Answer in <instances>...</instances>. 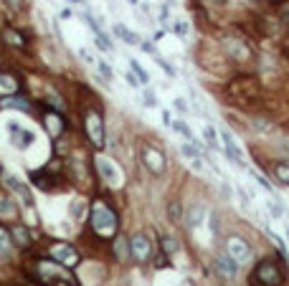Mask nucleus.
Listing matches in <instances>:
<instances>
[{"mask_svg":"<svg viewBox=\"0 0 289 286\" xmlns=\"http://www.w3.org/2000/svg\"><path fill=\"white\" fill-rule=\"evenodd\" d=\"M3 36H5V41H8V43H13V46H18V48H23V46H26V43H23V36H20V33H15L13 28H5V33H3Z\"/></svg>","mask_w":289,"mask_h":286,"instance_id":"nucleus-27","label":"nucleus"},{"mask_svg":"<svg viewBox=\"0 0 289 286\" xmlns=\"http://www.w3.org/2000/svg\"><path fill=\"white\" fill-rule=\"evenodd\" d=\"M206 3H213V5H226V0H206Z\"/></svg>","mask_w":289,"mask_h":286,"instance_id":"nucleus-43","label":"nucleus"},{"mask_svg":"<svg viewBox=\"0 0 289 286\" xmlns=\"http://www.w3.org/2000/svg\"><path fill=\"white\" fill-rule=\"evenodd\" d=\"M130 253H132V258L140 261V264H147V261L152 258V243H150V238H147L144 233H135V236L130 238Z\"/></svg>","mask_w":289,"mask_h":286,"instance_id":"nucleus-8","label":"nucleus"},{"mask_svg":"<svg viewBox=\"0 0 289 286\" xmlns=\"http://www.w3.org/2000/svg\"><path fill=\"white\" fill-rule=\"evenodd\" d=\"M28 276L38 286H79L76 276H71L69 269L64 264H59L56 258H36V261H31Z\"/></svg>","mask_w":289,"mask_h":286,"instance_id":"nucleus-1","label":"nucleus"},{"mask_svg":"<svg viewBox=\"0 0 289 286\" xmlns=\"http://www.w3.org/2000/svg\"><path fill=\"white\" fill-rule=\"evenodd\" d=\"M251 127H254V129H259V132H272V129H274L272 124H267V119H254V122H251Z\"/></svg>","mask_w":289,"mask_h":286,"instance_id":"nucleus-35","label":"nucleus"},{"mask_svg":"<svg viewBox=\"0 0 289 286\" xmlns=\"http://www.w3.org/2000/svg\"><path fill=\"white\" fill-rule=\"evenodd\" d=\"M69 3H76V5H84L86 0H69Z\"/></svg>","mask_w":289,"mask_h":286,"instance_id":"nucleus-44","label":"nucleus"},{"mask_svg":"<svg viewBox=\"0 0 289 286\" xmlns=\"http://www.w3.org/2000/svg\"><path fill=\"white\" fill-rule=\"evenodd\" d=\"M0 89L3 91H18V79L10 73H0Z\"/></svg>","mask_w":289,"mask_h":286,"instance_id":"nucleus-24","label":"nucleus"},{"mask_svg":"<svg viewBox=\"0 0 289 286\" xmlns=\"http://www.w3.org/2000/svg\"><path fill=\"white\" fill-rule=\"evenodd\" d=\"M274 177H277L279 183L289 185V162H277V165H274Z\"/></svg>","mask_w":289,"mask_h":286,"instance_id":"nucleus-23","label":"nucleus"},{"mask_svg":"<svg viewBox=\"0 0 289 286\" xmlns=\"http://www.w3.org/2000/svg\"><path fill=\"white\" fill-rule=\"evenodd\" d=\"M49 256H51V258H56L59 264H64L66 269L79 266V261H81L79 251H76L74 246H69V243H54V246L49 248Z\"/></svg>","mask_w":289,"mask_h":286,"instance_id":"nucleus-6","label":"nucleus"},{"mask_svg":"<svg viewBox=\"0 0 289 286\" xmlns=\"http://www.w3.org/2000/svg\"><path fill=\"white\" fill-rule=\"evenodd\" d=\"M130 69H132V73H135V76L140 79V84H147V81H150V76H147V71H144V69L140 66V64H137V61H135V59L130 61Z\"/></svg>","mask_w":289,"mask_h":286,"instance_id":"nucleus-31","label":"nucleus"},{"mask_svg":"<svg viewBox=\"0 0 289 286\" xmlns=\"http://www.w3.org/2000/svg\"><path fill=\"white\" fill-rule=\"evenodd\" d=\"M31 180H33V185L36 188H41V190H46V193H51V190H56L59 185L56 183H61V177H59V170L54 172V165H49V167H43V170H31Z\"/></svg>","mask_w":289,"mask_h":286,"instance_id":"nucleus-7","label":"nucleus"},{"mask_svg":"<svg viewBox=\"0 0 289 286\" xmlns=\"http://www.w3.org/2000/svg\"><path fill=\"white\" fill-rule=\"evenodd\" d=\"M127 248H130V238L119 236V238H117V243H114V251H117V258H119V261H125V258H127Z\"/></svg>","mask_w":289,"mask_h":286,"instance_id":"nucleus-26","label":"nucleus"},{"mask_svg":"<svg viewBox=\"0 0 289 286\" xmlns=\"http://www.w3.org/2000/svg\"><path fill=\"white\" fill-rule=\"evenodd\" d=\"M284 284V269L272 261V258H264L254 271H251V286H282Z\"/></svg>","mask_w":289,"mask_h":286,"instance_id":"nucleus-2","label":"nucleus"},{"mask_svg":"<svg viewBox=\"0 0 289 286\" xmlns=\"http://www.w3.org/2000/svg\"><path fill=\"white\" fill-rule=\"evenodd\" d=\"M94 66L102 71V76H104V79H112V76H114V71H112V69H109V66L102 61V59H97V64H94Z\"/></svg>","mask_w":289,"mask_h":286,"instance_id":"nucleus-36","label":"nucleus"},{"mask_svg":"<svg viewBox=\"0 0 289 286\" xmlns=\"http://www.w3.org/2000/svg\"><path fill=\"white\" fill-rule=\"evenodd\" d=\"M43 124H46V132H49L51 137H59L61 129H64V119H61L59 114H46V117H43Z\"/></svg>","mask_w":289,"mask_h":286,"instance_id":"nucleus-21","label":"nucleus"},{"mask_svg":"<svg viewBox=\"0 0 289 286\" xmlns=\"http://www.w3.org/2000/svg\"><path fill=\"white\" fill-rule=\"evenodd\" d=\"M223 46H226L228 56H231V59H236V61H249V59H251V51H249L246 41H241V38L228 36V38H223Z\"/></svg>","mask_w":289,"mask_h":286,"instance_id":"nucleus-14","label":"nucleus"},{"mask_svg":"<svg viewBox=\"0 0 289 286\" xmlns=\"http://www.w3.org/2000/svg\"><path fill=\"white\" fill-rule=\"evenodd\" d=\"M0 107H5V109H20V112H28L31 109V104L23 96H8V99L0 101Z\"/></svg>","mask_w":289,"mask_h":286,"instance_id":"nucleus-22","label":"nucleus"},{"mask_svg":"<svg viewBox=\"0 0 289 286\" xmlns=\"http://www.w3.org/2000/svg\"><path fill=\"white\" fill-rule=\"evenodd\" d=\"M221 140H223V149H226V154L231 157V162L238 165V167H246V154H244V149L238 147V142L233 140V135H231V132H221Z\"/></svg>","mask_w":289,"mask_h":286,"instance_id":"nucleus-12","label":"nucleus"},{"mask_svg":"<svg viewBox=\"0 0 289 286\" xmlns=\"http://www.w3.org/2000/svg\"><path fill=\"white\" fill-rule=\"evenodd\" d=\"M5 8H10L13 13H18L23 8V0H5Z\"/></svg>","mask_w":289,"mask_h":286,"instance_id":"nucleus-38","label":"nucleus"},{"mask_svg":"<svg viewBox=\"0 0 289 286\" xmlns=\"http://www.w3.org/2000/svg\"><path fill=\"white\" fill-rule=\"evenodd\" d=\"M170 28H173V33H178V36H183V38H185V36H188V31H190V25H188L185 20H173V23H170Z\"/></svg>","mask_w":289,"mask_h":286,"instance_id":"nucleus-32","label":"nucleus"},{"mask_svg":"<svg viewBox=\"0 0 289 286\" xmlns=\"http://www.w3.org/2000/svg\"><path fill=\"white\" fill-rule=\"evenodd\" d=\"M10 241H13L18 248H28V246L33 243V241H31V230H28L26 225H20V223L10 228Z\"/></svg>","mask_w":289,"mask_h":286,"instance_id":"nucleus-17","label":"nucleus"},{"mask_svg":"<svg viewBox=\"0 0 289 286\" xmlns=\"http://www.w3.org/2000/svg\"><path fill=\"white\" fill-rule=\"evenodd\" d=\"M162 251H165V256H175L178 251H180V246H178V241L175 238H162Z\"/></svg>","mask_w":289,"mask_h":286,"instance_id":"nucleus-28","label":"nucleus"},{"mask_svg":"<svg viewBox=\"0 0 289 286\" xmlns=\"http://www.w3.org/2000/svg\"><path fill=\"white\" fill-rule=\"evenodd\" d=\"M213 269H216V274L221 279L231 281V279H236V274H238V261H233L228 253H223V256H216Z\"/></svg>","mask_w":289,"mask_h":286,"instance_id":"nucleus-13","label":"nucleus"},{"mask_svg":"<svg viewBox=\"0 0 289 286\" xmlns=\"http://www.w3.org/2000/svg\"><path fill=\"white\" fill-rule=\"evenodd\" d=\"M8 132H10V142L18 149H26V147H31L36 142V135L31 129H23L20 124H8Z\"/></svg>","mask_w":289,"mask_h":286,"instance_id":"nucleus-15","label":"nucleus"},{"mask_svg":"<svg viewBox=\"0 0 289 286\" xmlns=\"http://www.w3.org/2000/svg\"><path fill=\"white\" fill-rule=\"evenodd\" d=\"M97 170H99V175L104 177V183H107V185L117 188V185L122 183V172H119V167H117L112 160H107V157H99V160H97Z\"/></svg>","mask_w":289,"mask_h":286,"instance_id":"nucleus-10","label":"nucleus"},{"mask_svg":"<svg viewBox=\"0 0 289 286\" xmlns=\"http://www.w3.org/2000/svg\"><path fill=\"white\" fill-rule=\"evenodd\" d=\"M254 180H256V183H259V185H261L264 190H272V185H269V183H267V180H264L261 175H256V172H254Z\"/></svg>","mask_w":289,"mask_h":286,"instance_id":"nucleus-39","label":"nucleus"},{"mask_svg":"<svg viewBox=\"0 0 289 286\" xmlns=\"http://www.w3.org/2000/svg\"><path fill=\"white\" fill-rule=\"evenodd\" d=\"M203 218H206V208H203L201 203H196V205L188 208L185 223H188V228H201V225H203Z\"/></svg>","mask_w":289,"mask_h":286,"instance_id":"nucleus-18","label":"nucleus"},{"mask_svg":"<svg viewBox=\"0 0 289 286\" xmlns=\"http://www.w3.org/2000/svg\"><path fill=\"white\" fill-rule=\"evenodd\" d=\"M130 3H132V5H137V3H140V0H130Z\"/></svg>","mask_w":289,"mask_h":286,"instance_id":"nucleus-46","label":"nucleus"},{"mask_svg":"<svg viewBox=\"0 0 289 286\" xmlns=\"http://www.w3.org/2000/svg\"><path fill=\"white\" fill-rule=\"evenodd\" d=\"M287 233H289V230H287Z\"/></svg>","mask_w":289,"mask_h":286,"instance_id":"nucleus-48","label":"nucleus"},{"mask_svg":"<svg viewBox=\"0 0 289 286\" xmlns=\"http://www.w3.org/2000/svg\"><path fill=\"white\" fill-rule=\"evenodd\" d=\"M142 162H144V167H147L152 175H162L165 167H167L165 154H162L157 147H150V144H144L142 147Z\"/></svg>","mask_w":289,"mask_h":286,"instance_id":"nucleus-9","label":"nucleus"},{"mask_svg":"<svg viewBox=\"0 0 289 286\" xmlns=\"http://www.w3.org/2000/svg\"><path fill=\"white\" fill-rule=\"evenodd\" d=\"M183 286H196V284H193V281H185V284H183Z\"/></svg>","mask_w":289,"mask_h":286,"instance_id":"nucleus-45","label":"nucleus"},{"mask_svg":"<svg viewBox=\"0 0 289 286\" xmlns=\"http://www.w3.org/2000/svg\"><path fill=\"white\" fill-rule=\"evenodd\" d=\"M170 124H173V127H175V129H178V132H180V135H183V137L188 140V142H193V144L198 142V140L193 137V132H190V127H188V124H185L183 119H175V122H170Z\"/></svg>","mask_w":289,"mask_h":286,"instance_id":"nucleus-25","label":"nucleus"},{"mask_svg":"<svg viewBox=\"0 0 289 286\" xmlns=\"http://www.w3.org/2000/svg\"><path fill=\"white\" fill-rule=\"evenodd\" d=\"M144 104H147V107H157V94L144 91Z\"/></svg>","mask_w":289,"mask_h":286,"instance_id":"nucleus-37","label":"nucleus"},{"mask_svg":"<svg viewBox=\"0 0 289 286\" xmlns=\"http://www.w3.org/2000/svg\"><path fill=\"white\" fill-rule=\"evenodd\" d=\"M175 107H178V109H180V112H185V109H188V107H185V101H183V99H175Z\"/></svg>","mask_w":289,"mask_h":286,"instance_id":"nucleus-41","label":"nucleus"},{"mask_svg":"<svg viewBox=\"0 0 289 286\" xmlns=\"http://www.w3.org/2000/svg\"><path fill=\"white\" fill-rule=\"evenodd\" d=\"M125 79H127V84H130V86H140V79H137V76H135V73H132V71L127 73Z\"/></svg>","mask_w":289,"mask_h":286,"instance_id":"nucleus-40","label":"nucleus"},{"mask_svg":"<svg viewBox=\"0 0 289 286\" xmlns=\"http://www.w3.org/2000/svg\"><path fill=\"white\" fill-rule=\"evenodd\" d=\"M89 223H91V230H94L97 236H102V238L117 236V228H119L117 215L112 213L109 208H104V205H94V208H91Z\"/></svg>","mask_w":289,"mask_h":286,"instance_id":"nucleus-3","label":"nucleus"},{"mask_svg":"<svg viewBox=\"0 0 289 286\" xmlns=\"http://www.w3.org/2000/svg\"><path fill=\"white\" fill-rule=\"evenodd\" d=\"M269 211H272L274 218H284V208H282L279 200H269Z\"/></svg>","mask_w":289,"mask_h":286,"instance_id":"nucleus-34","label":"nucleus"},{"mask_svg":"<svg viewBox=\"0 0 289 286\" xmlns=\"http://www.w3.org/2000/svg\"><path fill=\"white\" fill-rule=\"evenodd\" d=\"M228 94L236 99V104H251L259 96V86L254 79H236V84L228 86Z\"/></svg>","mask_w":289,"mask_h":286,"instance_id":"nucleus-4","label":"nucleus"},{"mask_svg":"<svg viewBox=\"0 0 289 286\" xmlns=\"http://www.w3.org/2000/svg\"><path fill=\"white\" fill-rule=\"evenodd\" d=\"M226 253L233 258V261H246L249 256H251V248H249V243L241 238V236H231L228 241H226Z\"/></svg>","mask_w":289,"mask_h":286,"instance_id":"nucleus-11","label":"nucleus"},{"mask_svg":"<svg viewBox=\"0 0 289 286\" xmlns=\"http://www.w3.org/2000/svg\"><path fill=\"white\" fill-rule=\"evenodd\" d=\"M18 205L8 193H0V220H18Z\"/></svg>","mask_w":289,"mask_h":286,"instance_id":"nucleus-16","label":"nucleus"},{"mask_svg":"<svg viewBox=\"0 0 289 286\" xmlns=\"http://www.w3.org/2000/svg\"><path fill=\"white\" fill-rule=\"evenodd\" d=\"M8 188H10L13 193H18V195H20V200H23V203H26L28 208L33 205V195H31L28 185H23V183H20L18 177H8Z\"/></svg>","mask_w":289,"mask_h":286,"instance_id":"nucleus-19","label":"nucleus"},{"mask_svg":"<svg viewBox=\"0 0 289 286\" xmlns=\"http://www.w3.org/2000/svg\"><path fill=\"white\" fill-rule=\"evenodd\" d=\"M114 36H117V38H122V41H125V43H130V46H137V43L142 41L135 31H130V28H127V25H122V23H114Z\"/></svg>","mask_w":289,"mask_h":286,"instance_id":"nucleus-20","label":"nucleus"},{"mask_svg":"<svg viewBox=\"0 0 289 286\" xmlns=\"http://www.w3.org/2000/svg\"><path fill=\"white\" fill-rule=\"evenodd\" d=\"M71 213L74 215H81V205H71Z\"/></svg>","mask_w":289,"mask_h":286,"instance_id":"nucleus-42","label":"nucleus"},{"mask_svg":"<svg viewBox=\"0 0 289 286\" xmlns=\"http://www.w3.org/2000/svg\"><path fill=\"white\" fill-rule=\"evenodd\" d=\"M203 135H206V142L211 144V147H221L223 142H218V135H216V129L213 127H206L203 129Z\"/></svg>","mask_w":289,"mask_h":286,"instance_id":"nucleus-33","label":"nucleus"},{"mask_svg":"<svg viewBox=\"0 0 289 286\" xmlns=\"http://www.w3.org/2000/svg\"><path fill=\"white\" fill-rule=\"evenodd\" d=\"M10 253V233L0 230V258H5Z\"/></svg>","mask_w":289,"mask_h":286,"instance_id":"nucleus-29","label":"nucleus"},{"mask_svg":"<svg viewBox=\"0 0 289 286\" xmlns=\"http://www.w3.org/2000/svg\"><path fill=\"white\" fill-rule=\"evenodd\" d=\"M180 215H183V211H180V203H178V200H173V203L167 205V218H170V223H178V220H180Z\"/></svg>","mask_w":289,"mask_h":286,"instance_id":"nucleus-30","label":"nucleus"},{"mask_svg":"<svg viewBox=\"0 0 289 286\" xmlns=\"http://www.w3.org/2000/svg\"><path fill=\"white\" fill-rule=\"evenodd\" d=\"M287 20H289V10H287Z\"/></svg>","mask_w":289,"mask_h":286,"instance_id":"nucleus-47","label":"nucleus"},{"mask_svg":"<svg viewBox=\"0 0 289 286\" xmlns=\"http://www.w3.org/2000/svg\"><path fill=\"white\" fill-rule=\"evenodd\" d=\"M84 129H86V137L94 142V147H104V122L99 112L84 114Z\"/></svg>","mask_w":289,"mask_h":286,"instance_id":"nucleus-5","label":"nucleus"}]
</instances>
